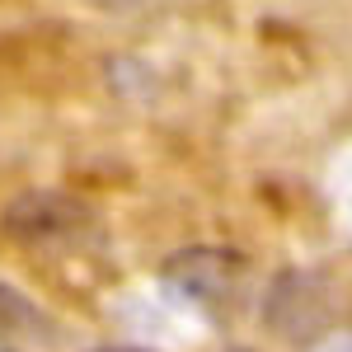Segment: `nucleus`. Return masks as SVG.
Listing matches in <instances>:
<instances>
[{
    "label": "nucleus",
    "instance_id": "nucleus-1",
    "mask_svg": "<svg viewBox=\"0 0 352 352\" xmlns=\"http://www.w3.org/2000/svg\"><path fill=\"white\" fill-rule=\"evenodd\" d=\"M310 352H352V333H343V338H329V343H320V348Z\"/></svg>",
    "mask_w": 352,
    "mask_h": 352
}]
</instances>
